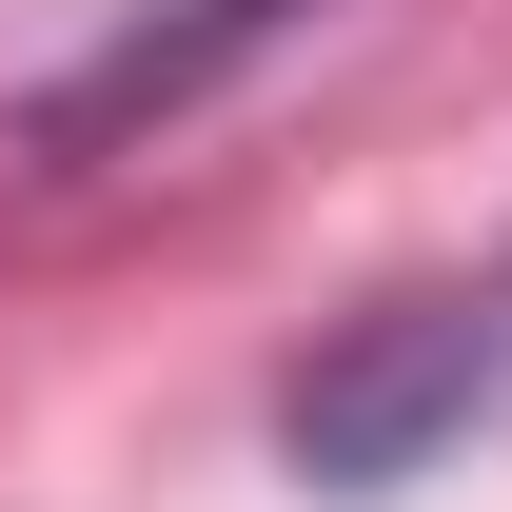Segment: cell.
I'll return each instance as SVG.
<instances>
[{
    "mask_svg": "<svg viewBox=\"0 0 512 512\" xmlns=\"http://www.w3.org/2000/svg\"><path fill=\"white\" fill-rule=\"evenodd\" d=\"M512 394V335L473 276H414V296H375V316H335L296 375H276V453L316 473V493H414L473 414Z\"/></svg>",
    "mask_w": 512,
    "mask_h": 512,
    "instance_id": "1",
    "label": "cell"
},
{
    "mask_svg": "<svg viewBox=\"0 0 512 512\" xmlns=\"http://www.w3.org/2000/svg\"><path fill=\"white\" fill-rule=\"evenodd\" d=\"M276 20H296V0H138L119 40H99V60H79L60 99H40V158H99V138H138V119H178L197 79H217V60H256Z\"/></svg>",
    "mask_w": 512,
    "mask_h": 512,
    "instance_id": "2",
    "label": "cell"
},
{
    "mask_svg": "<svg viewBox=\"0 0 512 512\" xmlns=\"http://www.w3.org/2000/svg\"><path fill=\"white\" fill-rule=\"evenodd\" d=\"M473 296H493V335H512V256H493V276H473Z\"/></svg>",
    "mask_w": 512,
    "mask_h": 512,
    "instance_id": "3",
    "label": "cell"
}]
</instances>
